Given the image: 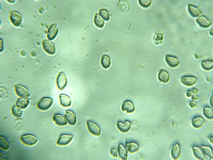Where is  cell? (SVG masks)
Wrapping results in <instances>:
<instances>
[{
  "label": "cell",
  "instance_id": "6da1fadb",
  "mask_svg": "<svg viewBox=\"0 0 213 160\" xmlns=\"http://www.w3.org/2000/svg\"><path fill=\"white\" fill-rule=\"evenodd\" d=\"M53 103V100L49 97H43L37 104L38 109L42 111H47L50 108Z\"/></svg>",
  "mask_w": 213,
  "mask_h": 160
},
{
  "label": "cell",
  "instance_id": "7a4b0ae2",
  "mask_svg": "<svg viewBox=\"0 0 213 160\" xmlns=\"http://www.w3.org/2000/svg\"><path fill=\"white\" fill-rule=\"evenodd\" d=\"M20 140L24 144L29 146H34L38 142L37 137L31 134L22 136L20 137Z\"/></svg>",
  "mask_w": 213,
  "mask_h": 160
},
{
  "label": "cell",
  "instance_id": "3957f363",
  "mask_svg": "<svg viewBox=\"0 0 213 160\" xmlns=\"http://www.w3.org/2000/svg\"><path fill=\"white\" fill-rule=\"evenodd\" d=\"M10 18L12 23L16 27H19L22 24V16L21 13L16 11L10 12Z\"/></svg>",
  "mask_w": 213,
  "mask_h": 160
},
{
  "label": "cell",
  "instance_id": "277c9868",
  "mask_svg": "<svg viewBox=\"0 0 213 160\" xmlns=\"http://www.w3.org/2000/svg\"><path fill=\"white\" fill-rule=\"evenodd\" d=\"M15 90L17 95L19 97H29L31 96L29 90L23 85H16L14 86Z\"/></svg>",
  "mask_w": 213,
  "mask_h": 160
},
{
  "label": "cell",
  "instance_id": "5b68a950",
  "mask_svg": "<svg viewBox=\"0 0 213 160\" xmlns=\"http://www.w3.org/2000/svg\"><path fill=\"white\" fill-rule=\"evenodd\" d=\"M73 138V136L71 134H62L60 136L57 140V145L60 146H67L72 142Z\"/></svg>",
  "mask_w": 213,
  "mask_h": 160
},
{
  "label": "cell",
  "instance_id": "8992f818",
  "mask_svg": "<svg viewBox=\"0 0 213 160\" xmlns=\"http://www.w3.org/2000/svg\"><path fill=\"white\" fill-rule=\"evenodd\" d=\"M87 123L88 129L90 133L95 136L100 135L101 131L99 125L90 121H87Z\"/></svg>",
  "mask_w": 213,
  "mask_h": 160
},
{
  "label": "cell",
  "instance_id": "52a82bcc",
  "mask_svg": "<svg viewBox=\"0 0 213 160\" xmlns=\"http://www.w3.org/2000/svg\"><path fill=\"white\" fill-rule=\"evenodd\" d=\"M57 87L60 90H63L67 85V80L65 75L63 72L58 74L56 79Z\"/></svg>",
  "mask_w": 213,
  "mask_h": 160
},
{
  "label": "cell",
  "instance_id": "ba28073f",
  "mask_svg": "<svg viewBox=\"0 0 213 160\" xmlns=\"http://www.w3.org/2000/svg\"><path fill=\"white\" fill-rule=\"evenodd\" d=\"M42 46L44 50L48 54L53 55L56 52V48L54 44L47 40H44L42 42Z\"/></svg>",
  "mask_w": 213,
  "mask_h": 160
},
{
  "label": "cell",
  "instance_id": "9c48e42d",
  "mask_svg": "<svg viewBox=\"0 0 213 160\" xmlns=\"http://www.w3.org/2000/svg\"><path fill=\"white\" fill-rule=\"evenodd\" d=\"M165 59L168 65L173 68L178 67L180 64L179 59L174 56L167 55L165 57Z\"/></svg>",
  "mask_w": 213,
  "mask_h": 160
},
{
  "label": "cell",
  "instance_id": "30bf717a",
  "mask_svg": "<svg viewBox=\"0 0 213 160\" xmlns=\"http://www.w3.org/2000/svg\"><path fill=\"white\" fill-rule=\"evenodd\" d=\"M181 82L184 85L188 87L194 85L197 83V78L194 76H186L181 78Z\"/></svg>",
  "mask_w": 213,
  "mask_h": 160
},
{
  "label": "cell",
  "instance_id": "8fae6325",
  "mask_svg": "<svg viewBox=\"0 0 213 160\" xmlns=\"http://www.w3.org/2000/svg\"><path fill=\"white\" fill-rule=\"evenodd\" d=\"M65 117L69 124L72 126H74L76 124L77 117L74 113L70 110H67Z\"/></svg>",
  "mask_w": 213,
  "mask_h": 160
},
{
  "label": "cell",
  "instance_id": "7c38bea8",
  "mask_svg": "<svg viewBox=\"0 0 213 160\" xmlns=\"http://www.w3.org/2000/svg\"><path fill=\"white\" fill-rule=\"evenodd\" d=\"M58 29L56 24H53L50 26L47 31V37L49 40H53L55 38L58 34Z\"/></svg>",
  "mask_w": 213,
  "mask_h": 160
},
{
  "label": "cell",
  "instance_id": "4fadbf2b",
  "mask_svg": "<svg viewBox=\"0 0 213 160\" xmlns=\"http://www.w3.org/2000/svg\"><path fill=\"white\" fill-rule=\"evenodd\" d=\"M196 22L202 28H207L210 26L211 22L206 16L202 15L196 19Z\"/></svg>",
  "mask_w": 213,
  "mask_h": 160
},
{
  "label": "cell",
  "instance_id": "5bb4252c",
  "mask_svg": "<svg viewBox=\"0 0 213 160\" xmlns=\"http://www.w3.org/2000/svg\"><path fill=\"white\" fill-rule=\"evenodd\" d=\"M122 110L128 113H132L135 111V107L131 101H128L124 102L122 106Z\"/></svg>",
  "mask_w": 213,
  "mask_h": 160
},
{
  "label": "cell",
  "instance_id": "9a60e30c",
  "mask_svg": "<svg viewBox=\"0 0 213 160\" xmlns=\"http://www.w3.org/2000/svg\"><path fill=\"white\" fill-rule=\"evenodd\" d=\"M118 129L123 133L127 132L131 129V125L130 122L128 121H125L124 123H123L121 122H119L117 125Z\"/></svg>",
  "mask_w": 213,
  "mask_h": 160
},
{
  "label": "cell",
  "instance_id": "2e32d148",
  "mask_svg": "<svg viewBox=\"0 0 213 160\" xmlns=\"http://www.w3.org/2000/svg\"><path fill=\"white\" fill-rule=\"evenodd\" d=\"M53 120L56 124L59 126H64L67 125V122L63 115L60 114H55Z\"/></svg>",
  "mask_w": 213,
  "mask_h": 160
},
{
  "label": "cell",
  "instance_id": "e0dca14e",
  "mask_svg": "<svg viewBox=\"0 0 213 160\" xmlns=\"http://www.w3.org/2000/svg\"><path fill=\"white\" fill-rule=\"evenodd\" d=\"M60 105L64 107H68L70 106L72 101L70 97L67 95L61 94L59 95Z\"/></svg>",
  "mask_w": 213,
  "mask_h": 160
},
{
  "label": "cell",
  "instance_id": "ac0fdd59",
  "mask_svg": "<svg viewBox=\"0 0 213 160\" xmlns=\"http://www.w3.org/2000/svg\"><path fill=\"white\" fill-rule=\"evenodd\" d=\"M158 79L161 82L167 83L168 82L170 79V74L167 71L161 70L159 72Z\"/></svg>",
  "mask_w": 213,
  "mask_h": 160
},
{
  "label": "cell",
  "instance_id": "d6986e66",
  "mask_svg": "<svg viewBox=\"0 0 213 160\" xmlns=\"http://www.w3.org/2000/svg\"><path fill=\"white\" fill-rule=\"evenodd\" d=\"M131 6L129 3L126 1H119L118 4L119 10L122 13H126L129 11Z\"/></svg>",
  "mask_w": 213,
  "mask_h": 160
},
{
  "label": "cell",
  "instance_id": "ffe728a7",
  "mask_svg": "<svg viewBox=\"0 0 213 160\" xmlns=\"http://www.w3.org/2000/svg\"><path fill=\"white\" fill-rule=\"evenodd\" d=\"M188 10L190 14L193 17H197L201 14L202 12L199 9L198 7L193 5L190 4L188 5Z\"/></svg>",
  "mask_w": 213,
  "mask_h": 160
},
{
  "label": "cell",
  "instance_id": "44dd1931",
  "mask_svg": "<svg viewBox=\"0 0 213 160\" xmlns=\"http://www.w3.org/2000/svg\"><path fill=\"white\" fill-rule=\"evenodd\" d=\"M30 103L29 99L28 98H19L16 101L17 106L21 109H25L28 107Z\"/></svg>",
  "mask_w": 213,
  "mask_h": 160
},
{
  "label": "cell",
  "instance_id": "7402d4cb",
  "mask_svg": "<svg viewBox=\"0 0 213 160\" xmlns=\"http://www.w3.org/2000/svg\"><path fill=\"white\" fill-rule=\"evenodd\" d=\"M205 122V121L203 118L199 116L194 118L192 120L191 123L193 127L196 129H199L203 126Z\"/></svg>",
  "mask_w": 213,
  "mask_h": 160
},
{
  "label": "cell",
  "instance_id": "603a6c76",
  "mask_svg": "<svg viewBox=\"0 0 213 160\" xmlns=\"http://www.w3.org/2000/svg\"><path fill=\"white\" fill-rule=\"evenodd\" d=\"M181 153L180 146L179 144H176L173 146L171 150L172 157L175 160L179 159Z\"/></svg>",
  "mask_w": 213,
  "mask_h": 160
},
{
  "label": "cell",
  "instance_id": "cb8c5ba5",
  "mask_svg": "<svg viewBox=\"0 0 213 160\" xmlns=\"http://www.w3.org/2000/svg\"><path fill=\"white\" fill-rule=\"evenodd\" d=\"M118 152L119 157L122 160H125L128 158V152L126 149L124 147L123 145L120 144L118 147Z\"/></svg>",
  "mask_w": 213,
  "mask_h": 160
},
{
  "label": "cell",
  "instance_id": "d4e9b609",
  "mask_svg": "<svg viewBox=\"0 0 213 160\" xmlns=\"http://www.w3.org/2000/svg\"><path fill=\"white\" fill-rule=\"evenodd\" d=\"M101 64L104 69L109 68L111 64V60L110 57L108 55H104L101 59Z\"/></svg>",
  "mask_w": 213,
  "mask_h": 160
},
{
  "label": "cell",
  "instance_id": "484cf974",
  "mask_svg": "<svg viewBox=\"0 0 213 160\" xmlns=\"http://www.w3.org/2000/svg\"><path fill=\"white\" fill-rule=\"evenodd\" d=\"M126 148L131 153H135L139 150V147L138 144L134 142H131L126 145Z\"/></svg>",
  "mask_w": 213,
  "mask_h": 160
},
{
  "label": "cell",
  "instance_id": "4316f807",
  "mask_svg": "<svg viewBox=\"0 0 213 160\" xmlns=\"http://www.w3.org/2000/svg\"><path fill=\"white\" fill-rule=\"evenodd\" d=\"M193 154L196 158L199 160H206V158L202 153L201 151L197 146H194L192 147Z\"/></svg>",
  "mask_w": 213,
  "mask_h": 160
},
{
  "label": "cell",
  "instance_id": "83f0119b",
  "mask_svg": "<svg viewBox=\"0 0 213 160\" xmlns=\"http://www.w3.org/2000/svg\"><path fill=\"white\" fill-rule=\"evenodd\" d=\"M200 148L204 155L208 157L211 159H213V151L211 147L209 146H201Z\"/></svg>",
  "mask_w": 213,
  "mask_h": 160
},
{
  "label": "cell",
  "instance_id": "f1b7e54d",
  "mask_svg": "<svg viewBox=\"0 0 213 160\" xmlns=\"http://www.w3.org/2000/svg\"><path fill=\"white\" fill-rule=\"evenodd\" d=\"M164 34L161 31H159L155 33L154 37V40L156 44H161L164 40Z\"/></svg>",
  "mask_w": 213,
  "mask_h": 160
},
{
  "label": "cell",
  "instance_id": "f546056e",
  "mask_svg": "<svg viewBox=\"0 0 213 160\" xmlns=\"http://www.w3.org/2000/svg\"><path fill=\"white\" fill-rule=\"evenodd\" d=\"M201 66L205 70H210L213 68V62L210 60H205L202 62Z\"/></svg>",
  "mask_w": 213,
  "mask_h": 160
},
{
  "label": "cell",
  "instance_id": "4dcf8cb0",
  "mask_svg": "<svg viewBox=\"0 0 213 160\" xmlns=\"http://www.w3.org/2000/svg\"><path fill=\"white\" fill-rule=\"evenodd\" d=\"M94 23L96 26L99 28H103L104 25V22L101 18L98 13H96L94 18Z\"/></svg>",
  "mask_w": 213,
  "mask_h": 160
},
{
  "label": "cell",
  "instance_id": "1f68e13d",
  "mask_svg": "<svg viewBox=\"0 0 213 160\" xmlns=\"http://www.w3.org/2000/svg\"><path fill=\"white\" fill-rule=\"evenodd\" d=\"M203 114L205 117L209 120L213 118V112L212 108L210 107L206 106L203 109Z\"/></svg>",
  "mask_w": 213,
  "mask_h": 160
},
{
  "label": "cell",
  "instance_id": "d6a6232c",
  "mask_svg": "<svg viewBox=\"0 0 213 160\" xmlns=\"http://www.w3.org/2000/svg\"><path fill=\"white\" fill-rule=\"evenodd\" d=\"M12 113L14 117L19 118L22 117L23 112L19 107L13 106L12 108Z\"/></svg>",
  "mask_w": 213,
  "mask_h": 160
},
{
  "label": "cell",
  "instance_id": "836d02e7",
  "mask_svg": "<svg viewBox=\"0 0 213 160\" xmlns=\"http://www.w3.org/2000/svg\"><path fill=\"white\" fill-rule=\"evenodd\" d=\"M0 147L4 151L8 150L9 148V146L7 140L2 136L0 137Z\"/></svg>",
  "mask_w": 213,
  "mask_h": 160
},
{
  "label": "cell",
  "instance_id": "e575fe53",
  "mask_svg": "<svg viewBox=\"0 0 213 160\" xmlns=\"http://www.w3.org/2000/svg\"><path fill=\"white\" fill-rule=\"evenodd\" d=\"M99 15L101 17L106 21H108L110 19V16L108 10L105 9H102L99 11Z\"/></svg>",
  "mask_w": 213,
  "mask_h": 160
},
{
  "label": "cell",
  "instance_id": "d590c367",
  "mask_svg": "<svg viewBox=\"0 0 213 160\" xmlns=\"http://www.w3.org/2000/svg\"><path fill=\"white\" fill-rule=\"evenodd\" d=\"M139 2L141 7H144L145 8H147L151 5L152 1H150V0H139Z\"/></svg>",
  "mask_w": 213,
  "mask_h": 160
},
{
  "label": "cell",
  "instance_id": "8d00e7d4",
  "mask_svg": "<svg viewBox=\"0 0 213 160\" xmlns=\"http://www.w3.org/2000/svg\"><path fill=\"white\" fill-rule=\"evenodd\" d=\"M189 106L191 108H194L197 106V102L194 101H193L190 102Z\"/></svg>",
  "mask_w": 213,
  "mask_h": 160
},
{
  "label": "cell",
  "instance_id": "74e56055",
  "mask_svg": "<svg viewBox=\"0 0 213 160\" xmlns=\"http://www.w3.org/2000/svg\"><path fill=\"white\" fill-rule=\"evenodd\" d=\"M111 154L113 156L115 157H118L117 150H116V149H112L111 151Z\"/></svg>",
  "mask_w": 213,
  "mask_h": 160
},
{
  "label": "cell",
  "instance_id": "f35d334b",
  "mask_svg": "<svg viewBox=\"0 0 213 160\" xmlns=\"http://www.w3.org/2000/svg\"><path fill=\"white\" fill-rule=\"evenodd\" d=\"M192 95L193 93L192 92L191 90H188V91H187L186 93V96H187V97H190V96H192Z\"/></svg>",
  "mask_w": 213,
  "mask_h": 160
},
{
  "label": "cell",
  "instance_id": "ab89813d",
  "mask_svg": "<svg viewBox=\"0 0 213 160\" xmlns=\"http://www.w3.org/2000/svg\"><path fill=\"white\" fill-rule=\"evenodd\" d=\"M199 99V96L197 95H194L192 96V99L193 101L197 100Z\"/></svg>",
  "mask_w": 213,
  "mask_h": 160
},
{
  "label": "cell",
  "instance_id": "60d3db41",
  "mask_svg": "<svg viewBox=\"0 0 213 160\" xmlns=\"http://www.w3.org/2000/svg\"><path fill=\"white\" fill-rule=\"evenodd\" d=\"M191 90L192 92V93H193V94H197V93H198L199 91L196 88L193 89L192 90Z\"/></svg>",
  "mask_w": 213,
  "mask_h": 160
}]
</instances>
